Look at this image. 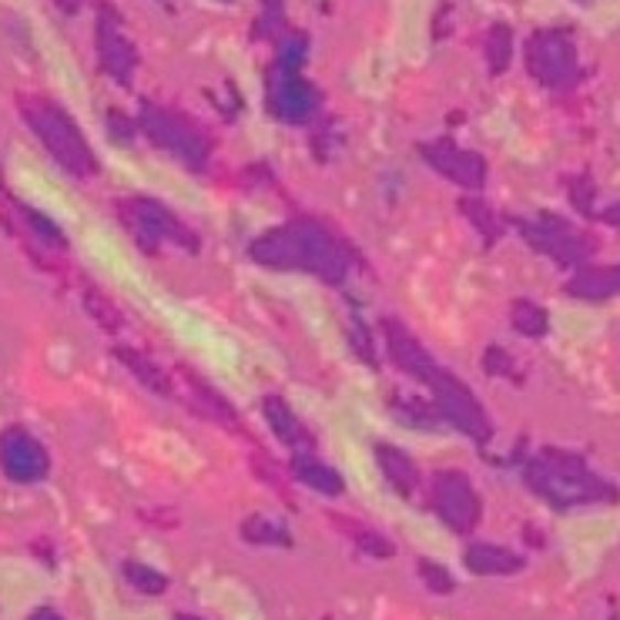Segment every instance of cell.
Wrapping results in <instances>:
<instances>
[{"mask_svg": "<svg viewBox=\"0 0 620 620\" xmlns=\"http://www.w3.org/2000/svg\"><path fill=\"white\" fill-rule=\"evenodd\" d=\"M526 483L534 487L544 500L554 506H577V503H597L613 500V490L584 467L580 457L547 450L526 467Z\"/></svg>", "mask_w": 620, "mask_h": 620, "instance_id": "obj_1", "label": "cell"}, {"mask_svg": "<svg viewBox=\"0 0 620 620\" xmlns=\"http://www.w3.org/2000/svg\"><path fill=\"white\" fill-rule=\"evenodd\" d=\"M21 115L31 125V131L41 138V145L51 151V158L61 168H67L74 179H92V174L98 171V161H95L92 148H87L84 135L77 131V125L57 105H51L44 98H24Z\"/></svg>", "mask_w": 620, "mask_h": 620, "instance_id": "obj_2", "label": "cell"}, {"mask_svg": "<svg viewBox=\"0 0 620 620\" xmlns=\"http://www.w3.org/2000/svg\"><path fill=\"white\" fill-rule=\"evenodd\" d=\"M526 71L550 92H567L580 77L577 44L567 31L547 28L526 41Z\"/></svg>", "mask_w": 620, "mask_h": 620, "instance_id": "obj_3", "label": "cell"}, {"mask_svg": "<svg viewBox=\"0 0 620 620\" xmlns=\"http://www.w3.org/2000/svg\"><path fill=\"white\" fill-rule=\"evenodd\" d=\"M138 125H141V131H145L158 148H164V151L174 154V158H182L185 164H202V161H205V145H202V138H199V131H195L189 121H182L174 111L158 108V105H145Z\"/></svg>", "mask_w": 620, "mask_h": 620, "instance_id": "obj_4", "label": "cell"}, {"mask_svg": "<svg viewBox=\"0 0 620 620\" xmlns=\"http://www.w3.org/2000/svg\"><path fill=\"white\" fill-rule=\"evenodd\" d=\"M432 506H436L439 520L447 526H453L457 534H470L480 520V500L473 493V483L460 470H447V473L436 477Z\"/></svg>", "mask_w": 620, "mask_h": 620, "instance_id": "obj_5", "label": "cell"}, {"mask_svg": "<svg viewBox=\"0 0 620 620\" xmlns=\"http://www.w3.org/2000/svg\"><path fill=\"white\" fill-rule=\"evenodd\" d=\"M429 389L436 393V403L442 406V413H447L450 423H457L463 432H470V436L480 439V442L490 439V419H487V413L477 406V399H473L453 376H447V373L436 370V373L429 376Z\"/></svg>", "mask_w": 620, "mask_h": 620, "instance_id": "obj_6", "label": "cell"}, {"mask_svg": "<svg viewBox=\"0 0 620 620\" xmlns=\"http://www.w3.org/2000/svg\"><path fill=\"white\" fill-rule=\"evenodd\" d=\"M0 470L18 483H38L47 477V453L24 429L0 432Z\"/></svg>", "mask_w": 620, "mask_h": 620, "instance_id": "obj_7", "label": "cell"}, {"mask_svg": "<svg viewBox=\"0 0 620 620\" xmlns=\"http://www.w3.org/2000/svg\"><path fill=\"white\" fill-rule=\"evenodd\" d=\"M269 105H272L276 118H282V121H306L316 111L319 95L299 71L272 67L269 71Z\"/></svg>", "mask_w": 620, "mask_h": 620, "instance_id": "obj_8", "label": "cell"}, {"mask_svg": "<svg viewBox=\"0 0 620 620\" xmlns=\"http://www.w3.org/2000/svg\"><path fill=\"white\" fill-rule=\"evenodd\" d=\"M95 41H98V61H101V67H105L118 84H131L135 67H138V51H135V44L121 34L118 14H115V11L105 8V14L98 18V34H95Z\"/></svg>", "mask_w": 620, "mask_h": 620, "instance_id": "obj_9", "label": "cell"}, {"mask_svg": "<svg viewBox=\"0 0 620 620\" xmlns=\"http://www.w3.org/2000/svg\"><path fill=\"white\" fill-rule=\"evenodd\" d=\"M423 158L442 171L447 179L460 182V185H470V189H480L483 179H487V164L480 154L467 151V148H457L453 141H432V145H423Z\"/></svg>", "mask_w": 620, "mask_h": 620, "instance_id": "obj_10", "label": "cell"}, {"mask_svg": "<svg viewBox=\"0 0 620 620\" xmlns=\"http://www.w3.org/2000/svg\"><path fill=\"white\" fill-rule=\"evenodd\" d=\"M523 235L534 242L541 252L554 255L557 261H580L587 255V248H590L570 225H564V222H557L550 215H544L541 222H526Z\"/></svg>", "mask_w": 620, "mask_h": 620, "instance_id": "obj_11", "label": "cell"}, {"mask_svg": "<svg viewBox=\"0 0 620 620\" xmlns=\"http://www.w3.org/2000/svg\"><path fill=\"white\" fill-rule=\"evenodd\" d=\"M128 225L135 228L138 238H145L148 245H158L161 238H171V242H189L192 245V235L174 222L158 202H128Z\"/></svg>", "mask_w": 620, "mask_h": 620, "instance_id": "obj_12", "label": "cell"}, {"mask_svg": "<svg viewBox=\"0 0 620 620\" xmlns=\"http://www.w3.org/2000/svg\"><path fill=\"white\" fill-rule=\"evenodd\" d=\"M265 416H269V423H272V429H276V436L286 442V447H292V450H299V453H309V432H306V426L292 416V409L282 403V399H265Z\"/></svg>", "mask_w": 620, "mask_h": 620, "instance_id": "obj_13", "label": "cell"}, {"mask_svg": "<svg viewBox=\"0 0 620 620\" xmlns=\"http://www.w3.org/2000/svg\"><path fill=\"white\" fill-rule=\"evenodd\" d=\"M467 567L480 577H493V574H516L523 567V557L503 550V547H490V544H473L467 550Z\"/></svg>", "mask_w": 620, "mask_h": 620, "instance_id": "obj_14", "label": "cell"}, {"mask_svg": "<svg viewBox=\"0 0 620 620\" xmlns=\"http://www.w3.org/2000/svg\"><path fill=\"white\" fill-rule=\"evenodd\" d=\"M570 292L580 299H607L620 296V265H607V269H584L574 282Z\"/></svg>", "mask_w": 620, "mask_h": 620, "instance_id": "obj_15", "label": "cell"}, {"mask_svg": "<svg viewBox=\"0 0 620 620\" xmlns=\"http://www.w3.org/2000/svg\"><path fill=\"white\" fill-rule=\"evenodd\" d=\"M380 467H383L386 480H389L403 496H413V493H416V487H419V470H416V463H413L406 453L383 447V450H380Z\"/></svg>", "mask_w": 620, "mask_h": 620, "instance_id": "obj_16", "label": "cell"}, {"mask_svg": "<svg viewBox=\"0 0 620 620\" xmlns=\"http://www.w3.org/2000/svg\"><path fill=\"white\" fill-rule=\"evenodd\" d=\"M292 473H296V480H302L306 487H312V490H319V493H329V496L342 493V477H339L332 467H325V463L312 460L309 453L296 457Z\"/></svg>", "mask_w": 620, "mask_h": 620, "instance_id": "obj_17", "label": "cell"}, {"mask_svg": "<svg viewBox=\"0 0 620 620\" xmlns=\"http://www.w3.org/2000/svg\"><path fill=\"white\" fill-rule=\"evenodd\" d=\"M242 537H245L248 544H276V547H289V544H292L289 530H286L282 523H276V520H265V516L245 520Z\"/></svg>", "mask_w": 620, "mask_h": 620, "instance_id": "obj_18", "label": "cell"}, {"mask_svg": "<svg viewBox=\"0 0 620 620\" xmlns=\"http://www.w3.org/2000/svg\"><path fill=\"white\" fill-rule=\"evenodd\" d=\"M309 54V38L302 31H282L276 44V67L282 71H299Z\"/></svg>", "mask_w": 620, "mask_h": 620, "instance_id": "obj_19", "label": "cell"}, {"mask_svg": "<svg viewBox=\"0 0 620 620\" xmlns=\"http://www.w3.org/2000/svg\"><path fill=\"white\" fill-rule=\"evenodd\" d=\"M513 57V31L506 24H493L487 34V64L493 74H503Z\"/></svg>", "mask_w": 620, "mask_h": 620, "instance_id": "obj_20", "label": "cell"}, {"mask_svg": "<svg viewBox=\"0 0 620 620\" xmlns=\"http://www.w3.org/2000/svg\"><path fill=\"white\" fill-rule=\"evenodd\" d=\"M339 523H342L345 534L356 537V544H360L366 554H373V557H393V544H389L386 537H380L376 530H370V526H363V523H352V520H339Z\"/></svg>", "mask_w": 620, "mask_h": 620, "instance_id": "obj_21", "label": "cell"}, {"mask_svg": "<svg viewBox=\"0 0 620 620\" xmlns=\"http://www.w3.org/2000/svg\"><path fill=\"white\" fill-rule=\"evenodd\" d=\"M513 325L523 335H544L547 332V312L534 302H516L513 306Z\"/></svg>", "mask_w": 620, "mask_h": 620, "instance_id": "obj_22", "label": "cell"}, {"mask_svg": "<svg viewBox=\"0 0 620 620\" xmlns=\"http://www.w3.org/2000/svg\"><path fill=\"white\" fill-rule=\"evenodd\" d=\"M118 356H121V360L128 363V370H131V373H138V376L145 380V386L158 389L161 396H168V393H171L168 380H164V376H161V373L154 370V363H148L145 356H138V352H131V349H121Z\"/></svg>", "mask_w": 620, "mask_h": 620, "instance_id": "obj_23", "label": "cell"}, {"mask_svg": "<svg viewBox=\"0 0 620 620\" xmlns=\"http://www.w3.org/2000/svg\"><path fill=\"white\" fill-rule=\"evenodd\" d=\"M125 580H128L131 587H138L141 594H161V590L168 587V577H164V574H158V570H151V567H145V564H135V560L125 564Z\"/></svg>", "mask_w": 620, "mask_h": 620, "instance_id": "obj_24", "label": "cell"}, {"mask_svg": "<svg viewBox=\"0 0 620 620\" xmlns=\"http://www.w3.org/2000/svg\"><path fill=\"white\" fill-rule=\"evenodd\" d=\"M282 31H286V24H282V0H269L265 11H261V21H258V34L279 41Z\"/></svg>", "mask_w": 620, "mask_h": 620, "instance_id": "obj_25", "label": "cell"}, {"mask_svg": "<svg viewBox=\"0 0 620 620\" xmlns=\"http://www.w3.org/2000/svg\"><path fill=\"white\" fill-rule=\"evenodd\" d=\"M419 574L426 577L429 590H436V594H450V590H453V577H450V570H442V567L432 564V560H423V564H419Z\"/></svg>", "mask_w": 620, "mask_h": 620, "instance_id": "obj_26", "label": "cell"}, {"mask_svg": "<svg viewBox=\"0 0 620 620\" xmlns=\"http://www.w3.org/2000/svg\"><path fill=\"white\" fill-rule=\"evenodd\" d=\"M467 212H470V218H473V222H477V225H480V228L490 235V238H496L500 225H496V218H493V215H490V212H487L480 202H467Z\"/></svg>", "mask_w": 620, "mask_h": 620, "instance_id": "obj_27", "label": "cell"}, {"mask_svg": "<svg viewBox=\"0 0 620 620\" xmlns=\"http://www.w3.org/2000/svg\"><path fill=\"white\" fill-rule=\"evenodd\" d=\"M574 202H577V209L590 212V202H594V185H590V182L574 185Z\"/></svg>", "mask_w": 620, "mask_h": 620, "instance_id": "obj_28", "label": "cell"}, {"mask_svg": "<svg viewBox=\"0 0 620 620\" xmlns=\"http://www.w3.org/2000/svg\"><path fill=\"white\" fill-rule=\"evenodd\" d=\"M54 4L64 11V14H77L81 11V4H84V0H54Z\"/></svg>", "mask_w": 620, "mask_h": 620, "instance_id": "obj_29", "label": "cell"}, {"mask_svg": "<svg viewBox=\"0 0 620 620\" xmlns=\"http://www.w3.org/2000/svg\"><path fill=\"white\" fill-rule=\"evenodd\" d=\"M31 620H64V617L57 610H51V607H41V610L31 613Z\"/></svg>", "mask_w": 620, "mask_h": 620, "instance_id": "obj_30", "label": "cell"}, {"mask_svg": "<svg viewBox=\"0 0 620 620\" xmlns=\"http://www.w3.org/2000/svg\"><path fill=\"white\" fill-rule=\"evenodd\" d=\"M603 222H610V225H620V202H617V205H610V209L603 212Z\"/></svg>", "mask_w": 620, "mask_h": 620, "instance_id": "obj_31", "label": "cell"}, {"mask_svg": "<svg viewBox=\"0 0 620 620\" xmlns=\"http://www.w3.org/2000/svg\"><path fill=\"white\" fill-rule=\"evenodd\" d=\"M174 620H202V617H195V613H179Z\"/></svg>", "mask_w": 620, "mask_h": 620, "instance_id": "obj_32", "label": "cell"}]
</instances>
